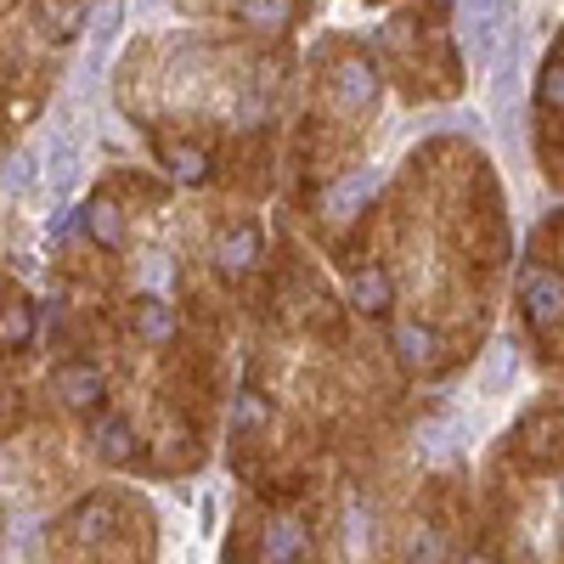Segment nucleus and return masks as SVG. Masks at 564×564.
I'll return each mask as SVG.
<instances>
[{"label": "nucleus", "mask_w": 564, "mask_h": 564, "mask_svg": "<svg viewBox=\"0 0 564 564\" xmlns=\"http://www.w3.org/2000/svg\"><path fill=\"white\" fill-rule=\"evenodd\" d=\"M457 18H463V52L475 63H491L508 34V0H463Z\"/></svg>", "instance_id": "obj_1"}, {"label": "nucleus", "mask_w": 564, "mask_h": 564, "mask_svg": "<svg viewBox=\"0 0 564 564\" xmlns=\"http://www.w3.org/2000/svg\"><path fill=\"white\" fill-rule=\"evenodd\" d=\"M525 316H531V334L547 350H558V271H547V265L525 271Z\"/></svg>", "instance_id": "obj_2"}, {"label": "nucleus", "mask_w": 564, "mask_h": 564, "mask_svg": "<svg viewBox=\"0 0 564 564\" xmlns=\"http://www.w3.org/2000/svg\"><path fill=\"white\" fill-rule=\"evenodd\" d=\"M334 97H339L350 113L372 108V97H379V74H372V63H367L361 52H345V57L334 63Z\"/></svg>", "instance_id": "obj_3"}, {"label": "nucleus", "mask_w": 564, "mask_h": 564, "mask_svg": "<svg viewBox=\"0 0 564 564\" xmlns=\"http://www.w3.org/2000/svg\"><path fill=\"white\" fill-rule=\"evenodd\" d=\"M311 558V536L300 520H271L260 536V564H305Z\"/></svg>", "instance_id": "obj_4"}, {"label": "nucleus", "mask_w": 564, "mask_h": 564, "mask_svg": "<svg viewBox=\"0 0 564 564\" xmlns=\"http://www.w3.org/2000/svg\"><path fill=\"white\" fill-rule=\"evenodd\" d=\"M57 395L68 406H102L108 384H102V367H85V361H63L57 367Z\"/></svg>", "instance_id": "obj_5"}, {"label": "nucleus", "mask_w": 564, "mask_h": 564, "mask_svg": "<svg viewBox=\"0 0 564 564\" xmlns=\"http://www.w3.org/2000/svg\"><path fill=\"white\" fill-rule=\"evenodd\" d=\"M34 29L45 40H74L85 29V7H79V0H40V7H34Z\"/></svg>", "instance_id": "obj_6"}, {"label": "nucleus", "mask_w": 564, "mask_h": 564, "mask_svg": "<svg viewBox=\"0 0 564 564\" xmlns=\"http://www.w3.org/2000/svg\"><path fill=\"white\" fill-rule=\"evenodd\" d=\"M119 23H124V0H97V7L85 12V40H90V63H102V52L113 45V34H119Z\"/></svg>", "instance_id": "obj_7"}, {"label": "nucleus", "mask_w": 564, "mask_h": 564, "mask_svg": "<svg viewBox=\"0 0 564 564\" xmlns=\"http://www.w3.org/2000/svg\"><path fill=\"white\" fill-rule=\"evenodd\" d=\"M215 260H220V271H249L254 260H260V231L254 226H231V231H220V243H215Z\"/></svg>", "instance_id": "obj_8"}, {"label": "nucleus", "mask_w": 564, "mask_h": 564, "mask_svg": "<svg viewBox=\"0 0 564 564\" xmlns=\"http://www.w3.org/2000/svg\"><path fill=\"white\" fill-rule=\"evenodd\" d=\"M350 300H356L361 311H372V316H379V311L390 305V276H384L379 265H372V271L361 265V271L350 276Z\"/></svg>", "instance_id": "obj_9"}, {"label": "nucleus", "mask_w": 564, "mask_h": 564, "mask_svg": "<svg viewBox=\"0 0 564 564\" xmlns=\"http://www.w3.org/2000/svg\"><path fill=\"white\" fill-rule=\"evenodd\" d=\"M97 452H102L108 463H130V457H135V435H130L124 417H102V423H97Z\"/></svg>", "instance_id": "obj_10"}, {"label": "nucleus", "mask_w": 564, "mask_h": 564, "mask_svg": "<svg viewBox=\"0 0 564 564\" xmlns=\"http://www.w3.org/2000/svg\"><path fill=\"white\" fill-rule=\"evenodd\" d=\"M159 159H164V170H175L181 181H204V175H209V153H204V148H175V141H159Z\"/></svg>", "instance_id": "obj_11"}, {"label": "nucleus", "mask_w": 564, "mask_h": 564, "mask_svg": "<svg viewBox=\"0 0 564 564\" xmlns=\"http://www.w3.org/2000/svg\"><path fill=\"white\" fill-rule=\"evenodd\" d=\"M135 334L153 339V345H164L175 334V316L164 311V300H135Z\"/></svg>", "instance_id": "obj_12"}, {"label": "nucleus", "mask_w": 564, "mask_h": 564, "mask_svg": "<svg viewBox=\"0 0 564 564\" xmlns=\"http://www.w3.org/2000/svg\"><path fill=\"white\" fill-rule=\"evenodd\" d=\"M85 226H90V238L108 243V249H119V243H124V220H119V209H113L108 198H97V204L85 209Z\"/></svg>", "instance_id": "obj_13"}, {"label": "nucleus", "mask_w": 564, "mask_h": 564, "mask_svg": "<svg viewBox=\"0 0 564 564\" xmlns=\"http://www.w3.org/2000/svg\"><path fill=\"white\" fill-rule=\"evenodd\" d=\"M395 345H401V361L406 367H430L435 361V334H430V327H401V334H395Z\"/></svg>", "instance_id": "obj_14"}, {"label": "nucleus", "mask_w": 564, "mask_h": 564, "mask_svg": "<svg viewBox=\"0 0 564 564\" xmlns=\"http://www.w3.org/2000/svg\"><path fill=\"white\" fill-rule=\"evenodd\" d=\"M238 23H249V29H282V23H289V0H243Z\"/></svg>", "instance_id": "obj_15"}, {"label": "nucleus", "mask_w": 564, "mask_h": 564, "mask_svg": "<svg viewBox=\"0 0 564 564\" xmlns=\"http://www.w3.org/2000/svg\"><path fill=\"white\" fill-rule=\"evenodd\" d=\"M558 97H564V57H558V45H553V57L542 63V85H536V108H542V113H558Z\"/></svg>", "instance_id": "obj_16"}, {"label": "nucleus", "mask_w": 564, "mask_h": 564, "mask_svg": "<svg viewBox=\"0 0 564 564\" xmlns=\"http://www.w3.org/2000/svg\"><path fill=\"white\" fill-rule=\"evenodd\" d=\"M231 423H238V435H254V430H265V423H271V406L254 390H243L238 395V417H231Z\"/></svg>", "instance_id": "obj_17"}, {"label": "nucleus", "mask_w": 564, "mask_h": 564, "mask_svg": "<svg viewBox=\"0 0 564 564\" xmlns=\"http://www.w3.org/2000/svg\"><path fill=\"white\" fill-rule=\"evenodd\" d=\"M29 334H34L29 305H7V311H0V345H23Z\"/></svg>", "instance_id": "obj_18"}, {"label": "nucleus", "mask_w": 564, "mask_h": 564, "mask_svg": "<svg viewBox=\"0 0 564 564\" xmlns=\"http://www.w3.org/2000/svg\"><path fill=\"white\" fill-rule=\"evenodd\" d=\"M372 186H379V175H372V170L350 175L345 186H334V209H345V215H350V209H356V204H361V198L372 193Z\"/></svg>", "instance_id": "obj_19"}, {"label": "nucleus", "mask_w": 564, "mask_h": 564, "mask_svg": "<svg viewBox=\"0 0 564 564\" xmlns=\"http://www.w3.org/2000/svg\"><path fill=\"white\" fill-rule=\"evenodd\" d=\"M34 175H40V153H12V164H7V186H12V193H29V186H34Z\"/></svg>", "instance_id": "obj_20"}, {"label": "nucleus", "mask_w": 564, "mask_h": 564, "mask_svg": "<svg viewBox=\"0 0 564 564\" xmlns=\"http://www.w3.org/2000/svg\"><path fill=\"white\" fill-rule=\"evenodd\" d=\"M475 564H491V558H475Z\"/></svg>", "instance_id": "obj_21"}]
</instances>
